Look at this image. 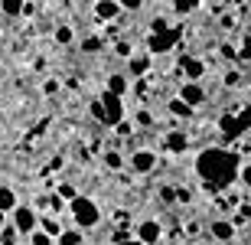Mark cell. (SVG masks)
Here are the masks:
<instances>
[{
    "mask_svg": "<svg viewBox=\"0 0 251 245\" xmlns=\"http://www.w3.org/2000/svg\"><path fill=\"white\" fill-rule=\"evenodd\" d=\"M238 170H242L238 154L225 151V147H205V151H199V157H196V173L202 177L205 193H212V196L232 187L235 180H238Z\"/></svg>",
    "mask_w": 251,
    "mask_h": 245,
    "instance_id": "6da1fadb",
    "label": "cell"
},
{
    "mask_svg": "<svg viewBox=\"0 0 251 245\" xmlns=\"http://www.w3.org/2000/svg\"><path fill=\"white\" fill-rule=\"evenodd\" d=\"M69 213H72V219H75V226L78 229H95L98 222H101V209H98V203H95L92 196H78L75 199H69Z\"/></svg>",
    "mask_w": 251,
    "mask_h": 245,
    "instance_id": "7a4b0ae2",
    "label": "cell"
},
{
    "mask_svg": "<svg viewBox=\"0 0 251 245\" xmlns=\"http://www.w3.org/2000/svg\"><path fill=\"white\" fill-rule=\"evenodd\" d=\"M101 102H104V128H118L124 121V95H114L104 88Z\"/></svg>",
    "mask_w": 251,
    "mask_h": 245,
    "instance_id": "3957f363",
    "label": "cell"
},
{
    "mask_svg": "<svg viewBox=\"0 0 251 245\" xmlns=\"http://www.w3.org/2000/svg\"><path fill=\"white\" fill-rule=\"evenodd\" d=\"M10 216H13V226L20 229V236H33V232H36L39 229V213L33 206H17L13 209V213H10Z\"/></svg>",
    "mask_w": 251,
    "mask_h": 245,
    "instance_id": "277c9868",
    "label": "cell"
},
{
    "mask_svg": "<svg viewBox=\"0 0 251 245\" xmlns=\"http://www.w3.org/2000/svg\"><path fill=\"white\" fill-rule=\"evenodd\" d=\"M157 163H160V157L150 147H140V151H134L127 157V167L134 170V173H153L157 170Z\"/></svg>",
    "mask_w": 251,
    "mask_h": 245,
    "instance_id": "5b68a950",
    "label": "cell"
},
{
    "mask_svg": "<svg viewBox=\"0 0 251 245\" xmlns=\"http://www.w3.org/2000/svg\"><path fill=\"white\" fill-rule=\"evenodd\" d=\"M134 236H137L140 242H147V245H160V239H163V226H160L157 219H144V222H137Z\"/></svg>",
    "mask_w": 251,
    "mask_h": 245,
    "instance_id": "8992f818",
    "label": "cell"
},
{
    "mask_svg": "<svg viewBox=\"0 0 251 245\" xmlns=\"http://www.w3.org/2000/svg\"><path fill=\"white\" fill-rule=\"evenodd\" d=\"M176 39H179V29H170L167 27V29H160V33H153V36H150L147 49H150V53H167Z\"/></svg>",
    "mask_w": 251,
    "mask_h": 245,
    "instance_id": "52a82bcc",
    "label": "cell"
},
{
    "mask_svg": "<svg viewBox=\"0 0 251 245\" xmlns=\"http://www.w3.org/2000/svg\"><path fill=\"white\" fill-rule=\"evenodd\" d=\"M209 236L215 242H232L238 232H235V222L232 219H212V226H209Z\"/></svg>",
    "mask_w": 251,
    "mask_h": 245,
    "instance_id": "ba28073f",
    "label": "cell"
},
{
    "mask_svg": "<svg viewBox=\"0 0 251 245\" xmlns=\"http://www.w3.org/2000/svg\"><path fill=\"white\" fill-rule=\"evenodd\" d=\"M179 69H183V76H186L189 82H199V79L205 76V62L199 56H183L179 59Z\"/></svg>",
    "mask_w": 251,
    "mask_h": 245,
    "instance_id": "9c48e42d",
    "label": "cell"
},
{
    "mask_svg": "<svg viewBox=\"0 0 251 245\" xmlns=\"http://www.w3.org/2000/svg\"><path fill=\"white\" fill-rule=\"evenodd\" d=\"M179 98L196 108V105H202V102H205V88H202L199 82H189V79H186V82L179 85Z\"/></svg>",
    "mask_w": 251,
    "mask_h": 245,
    "instance_id": "30bf717a",
    "label": "cell"
},
{
    "mask_svg": "<svg viewBox=\"0 0 251 245\" xmlns=\"http://www.w3.org/2000/svg\"><path fill=\"white\" fill-rule=\"evenodd\" d=\"M163 144H167V151H170V154H186V147H189V134H186V131H167Z\"/></svg>",
    "mask_w": 251,
    "mask_h": 245,
    "instance_id": "8fae6325",
    "label": "cell"
},
{
    "mask_svg": "<svg viewBox=\"0 0 251 245\" xmlns=\"http://www.w3.org/2000/svg\"><path fill=\"white\" fill-rule=\"evenodd\" d=\"M121 0H95V17L98 20H114L121 13Z\"/></svg>",
    "mask_w": 251,
    "mask_h": 245,
    "instance_id": "7c38bea8",
    "label": "cell"
},
{
    "mask_svg": "<svg viewBox=\"0 0 251 245\" xmlns=\"http://www.w3.org/2000/svg\"><path fill=\"white\" fill-rule=\"evenodd\" d=\"M104 88H108V92H114V95H127L130 82H127V76H121V72H114V76H108Z\"/></svg>",
    "mask_w": 251,
    "mask_h": 245,
    "instance_id": "4fadbf2b",
    "label": "cell"
},
{
    "mask_svg": "<svg viewBox=\"0 0 251 245\" xmlns=\"http://www.w3.org/2000/svg\"><path fill=\"white\" fill-rule=\"evenodd\" d=\"M26 3L29 0H0V10H3V17H23Z\"/></svg>",
    "mask_w": 251,
    "mask_h": 245,
    "instance_id": "5bb4252c",
    "label": "cell"
},
{
    "mask_svg": "<svg viewBox=\"0 0 251 245\" xmlns=\"http://www.w3.org/2000/svg\"><path fill=\"white\" fill-rule=\"evenodd\" d=\"M39 229H46L49 236H62V226H59V216L56 213H46V216H39Z\"/></svg>",
    "mask_w": 251,
    "mask_h": 245,
    "instance_id": "9a60e30c",
    "label": "cell"
},
{
    "mask_svg": "<svg viewBox=\"0 0 251 245\" xmlns=\"http://www.w3.org/2000/svg\"><path fill=\"white\" fill-rule=\"evenodd\" d=\"M235 124H238V141H242L245 134L251 131V105H245L242 111L235 114Z\"/></svg>",
    "mask_w": 251,
    "mask_h": 245,
    "instance_id": "2e32d148",
    "label": "cell"
},
{
    "mask_svg": "<svg viewBox=\"0 0 251 245\" xmlns=\"http://www.w3.org/2000/svg\"><path fill=\"white\" fill-rule=\"evenodd\" d=\"M17 206H20L17 193H13L10 187H0V209H3V213H13Z\"/></svg>",
    "mask_w": 251,
    "mask_h": 245,
    "instance_id": "e0dca14e",
    "label": "cell"
},
{
    "mask_svg": "<svg viewBox=\"0 0 251 245\" xmlns=\"http://www.w3.org/2000/svg\"><path fill=\"white\" fill-rule=\"evenodd\" d=\"M82 232H85V229H78V226H75V229H62V236H59L56 239V242L59 245H82Z\"/></svg>",
    "mask_w": 251,
    "mask_h": 245,
    "instance_id": "ac0fdd59",
    "label": "cell"
},
{
    "mask_svg": "<svg viewBox=\"0 0 251 245\" xmlns=\"http://www.w3.org/2000/svg\"><path fill=\"white\" fill-rule=\"evenodd\" d=\"M170 114H176V118H189V114H193V105H186L176 95V98H170Z\"/></svg>",
    "mask_w": 251,
    "mask_h": 245,
    "instance_id": "d6986e66",
    "label": "cell"
},
{
    "mask_svg": "<svg viewBox=\"0 0 251 245\" xmlns=\"http://www.w3.org/2000/svg\"><path fill=\"white\" fill-rule=\"evenodd\" d=\"M104 167L108 170H124V154L121 151H104Z\"/></svg>",
    "mask_w": 251,
    "mask_h": 245,
    "instance_id": "ffe728a7",
    "label": "cell"
},
{
    "mask_svg": "<svg viewBox=\"0 0 251 245\" xmlns=\"http://www.w3.org/2000/svg\"><path fill=\"white\" fill-rule=\"evenodd\" d=\"M17 239H20V229L13 226V222L0 229V245H17Z\"/></svg>",
    "mask_w": 251,
    "mask_h": 245,
    "instance_id": "44dd1931",
    "label": "cell"
},
{
    "mask_svg": "<svg viewBox=\"0 0 251 245\" xmlns=\"http://www.w3.org/2000/svg\"><path fill=\"white\" fill-rule=\"evenodd\" d=\"M29 245H59V242H56V236H49L46 229H36V232L29 236Z\"/></svg>",
    "mask_w": 251,
    "mask_h": 245,
    "instance_id": "7402d4cb",
    "label": "cell"
},
{
    "mask_svg": "<svg viewBox=\"0 0 251 245\" xmlns=\"http://www.w3.org/2000/svg\"><path fill=\"white\" fill-rule=\"evenodd\" d=\"M147 66H150V59H147V56H137V59L130 56V76H134V79L144 76V72H147Z\"/></svg>",
    "mask_w": 251,
    "mask_h": 245,
    "instance_id": "603a6c76",
    "label": "cell"
},
{
    "mask_svg": "<svg viewBox=\"0 0 251 245\" xmlns=\"http://www.w3.org/2000/svg\"><path fill=\"white\" fill-rule=\"evenodd\" d=\"M199 3H202V0H173V10L186 17V13H193V10H199Z\"/></svg>",
    "mask_w": 251,
    "mask_h": 245,
    "instance_id": "cb8c5ba5",
    "label": "cell"
},
{
    "mask_svg": "<svg viewBox=\"0 0 251 245\" xmlns=\"http://www.w3.org/2000/svg\"><path fill=\"white\" fill-rule=\"evenodd\" d=\"M72 39H75V29L72 27H56V43H59V46H69Z\"/></svg>",
    "mask_w": 251,
    "mask_h": 245,
    "instance_id": "d4e9b609",
    "label": "cell"
},
{
    "mask_svg": "<svg viewBox=\"0 0 251 245\" xmlns=\"http://www.w3.org/2000/svg\"><path fill=\"white\" fill-rule=\"evenodd\" d=\"M238 183H242L245 190H251V161L242 163V170H238Z\"/></svg>",
    "mask_w": 251,
    "mask_h": 245,
    "instance_id": "484cf974",
    "label": "cell"
},
{
    "mask_svg": "<svg viewBox=\"0 0 251 245\" xmlns=\"http://www.w3.org/2000/svg\"><path fill=\"white\" fill-rule=\"evenodd\" d=\"M56 193H59L62 199H75V196H78V190H75L72 183H59V187H56Z\"/></svg>",
    "mask_w": 251,
    "mask_h": 245,
    "instance_id": "4316f807",
    "label": "cell"
},
{
    "mask_svg": "<svg viewBox=\"0 0 251 245\" xmlns=\"http://www.w3.org/2000/svg\"><path fill=\"white\" fill-rule=\"evenodd\" d=\"M88 111H92V114H95V118H98V121H101V124H104V102H101V98H95V102H92V105H88Z\"/></svg>",
    "mask_w": 251,
    "mask_h": 245,
    "instance_id": "83f0119b",
    "label": "cell"
},
{
    "mask_svg": "<svg viewBox=\"0 0 251 245\" xmlns=\"http://www.w3.org/2000/svg\"><path fill=\"white\" fill-rule=\"evenodd\" d=\"M114 134H118V137H130V134H134V124H130L127 118H124V121L118 124V128H114Z\"/></svg>",
    "mask_w": 251,
    "mask_h": 245,
    "instance_id": "f1b7e54d",
    "label": "cell"
},
{
    "mask_svg": "<svg viewBox=\"0 0 251 245\" xmlns=\"http://www.w3.org/2000/svg\"><path fill=\"white\" fill-rule=\"evenodd\" d=\"M238 59H242V62H248V59H251V36H245V39H242V49H238Z\"/></svg>",
    "mask_w": 251,
    "mask_h": 245,
    "instance_id": "f546056e",
    "label": "cell"
},
{
    "mask_svg": "<svg viewBox=\"0 0 251 245\" xmlns=\"http://www.w3.org/2000/svg\"><path fill=\"white\" fill-rule=\"evenodd\" d=\"M114 56H121V59H130V43H127V39H121V43L114 46Z\"/></svg>",
    "mask_w": 251,
    "mask_h": 245,
    "instance_id": "4dcf8cb0",
    "label": "cell"
},
{
    "mask_svg": "<svg viewBox=\"0 0 251 245\" xmlns=\"http://www.w3.org/2000/svg\"><path fill=\"white\" fill-rule=\"evenodd\" d=\"M95 49H101V39H98V36H92V39H85V43H82V53H95Z\"/></svg>",
    "mask_w": 251,
    "mask_h": 245,
    "instance_id": "1f68e13d",
    "label": "cell"
},
{
    "mask_svg": "<svg viewBox=\"0 0 251 245\" xmlns=\"http://www.w3.org/2000/svg\"><path fill=\"white\" fill-rule=\"evenodd\" d=\"M222 56H225V59H232V62H235V59H238V49L225 43V46H222Z\"/></svg>",
    "mask_w": 251,
    "mask_h": 245,
    "instance_id": "d6a6232c",
    "label": "cell"
},
{
    "mask_svg": "<svg viewBox=\"0 0 251 245\" xmlns=\"http://www.w3.org/2000/svg\"><path fill=\"white\" fill-rule=\"evenodd\" d=\"M121 7L124 10H140V7H144V0H121Z\"/></svg>",
    "mask_w": 251,
    "mask_h": 245,
    "instance_id": "836d02e7",
    "label": "cell"
},
{
    "mask_svg": "<svg viewBox=\"0 0 251 245\" xmlns=\"http://www.w3.org/2000/svg\"><path fill=\"white\" fill-rule=\"evenodd\" d=\"M238 82H242V76H238V72H235V69H232V72H228V76H225V85H228V88H232V85H238Z\"/></svg>",
    "mask_w": 251,
    "mask_h": 245,
    "instance_id": "e575fe53",
    "label": "cell"
},
{
    "mask_svg": "<svg viewBox=\"0 0 251 245\" xmlns=\"http://www.w3.org/2000/svg\"><path fill=\"white\" fill-rule=\"evenodd\" d=\"M134 121H137V124H153V118H150L147 111H137V114H134Z\"/></svg>",
    "mask_w": 251,
    "mask_h": 245,
    "instance_id": "d590c367",
    "label": "cell"
},
{
    "mask_svg": "<svg viewBox=\"0 0 251 245\" xmlns=\"http://www.w3.org/2000/svg\"><path fill=\"white\" fill-rule=\"evenodd\" d=\"M114 245H147V242H140L137 236H130V239H121V242H114Z\"/></svg>",
    "mask_w": 251,
    "mask_h": 245,
    "instance_id": "8d00e7d4",
    "label": "cell"
},
{
    "mask_svg": "<svg viewBox=\"0 0 251 245\" xmlns=\"http://www.w3.org/2000/svg\"><path fill=\"white\" fill-rule=\"evenodd\" d=\"M43 88H46V95H52V92H59V82H46Z\"/></svg>",
    "mask_w": 251,
    "mask_h": 245,
    "instance_id": "74e56055",
    "label": "cell"
},
{
    "mask_svg": "<svg viewBox=\"0 0 251 245\" xmlns=\"http://www.w3.org/2000/svg\"><path fill=\"white\" fill-rule=\"evenodd\" d=\"M7 226V213H3V209H0V229Z\"/></svg>",
    "mask_w": 251,
    "mask_h": 245,
    "instance_id": "f35d334b",
    "label": "cell"
},
{
    "mask_svg": "<svg viewBox=\"0 0 251 245\" xmlns=\"http://www.w3.org/2000/svg\"><path fill=\"white\" fill-rule=\"evenodd\" d=\"M245 7H248V10H251V0H248V3H245Z\"/></svg>",
    "mask_w": 251,
    "mask_h": 245,
    "instance_id": "ab89813d",
    "label": "cell"
},
{
    "mask_svg": "<svg viewBox=\"0 0 251 245\" xmlns=\"http://www.w3.org/2000/svg\"><path fill=\"white\" fill-rule=\"evenodd\" d=\"M0 39H3V29H0Z\"/></svg>",
    "mask_w": 251,
    "mask_h": 245,
    "instance_id": "60d3db41",
    "label": "cell"
},
{
    "mask_svg": "<svg viewBox=\"0 0 251 245\" xmlns=\"http://www.w3.org/2000/svg\"><path fill=\"white\" fill-rule=\"evenodd\" d=\"M248 147H251V141H248Z\"/></svg>",
    "mask_w": 251,
    "mask_h": 245,
    "instance_id": "b9f144b4",
    "label": "cell"
}]
</instances>
